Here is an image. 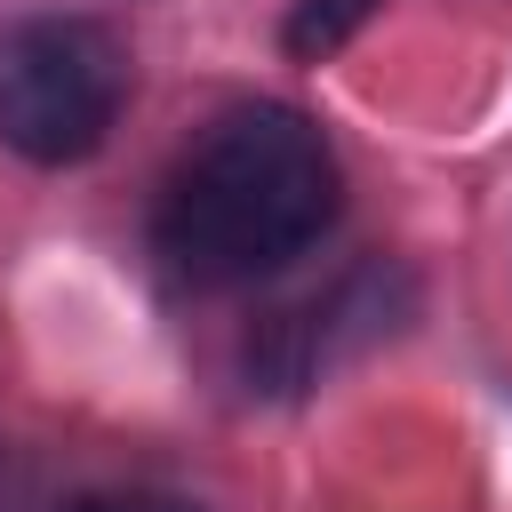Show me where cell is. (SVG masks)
<instances>
[{"mask_svg": "<svg viewBox=\"0 0 512 512\" xmlns=\"http://www.w3.org/2000/svg\"><path fill=\"white\" fill-rule=\"evenodd\" d=\"M328 216H336V160L320 128L288 104H248L224 112L176 168L160 200V248L184 280L232 288L304 256Z\"/></svg>", "mask_w": 512, "mask_h": 512, "instance_id": "obj_1", "label": "cell"}, {"mask_svg": "<svg viewBox=\"0 0 512 512\" xmlns=\"http://www.w3.org/2000/svg\"><path fill=\"white\" fill-rule=\"evenodd\" d=\"M80 512H192L184 496H152V488H120V496H88Z\"/></svg>", "mask_w": 512, "mask_h": 512, "instance_id": "obj_3", "label": "cell"}, {"mask_svg": "<svg viewBox=\"0 0 512 512\" xmlns=\"http://www.w3.org/2000/svg\"><path fill=\"white\" fill-rule=\"evenodd\" d=\"M128 64L80 16H24L0 32V144L24 160H80L120 120Z\"/></svg>", "mask_w": 512, "mask_h": 512, "instance_id": "obj_2", "label": "cell"}]
</instances>
